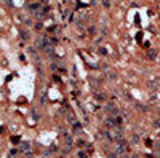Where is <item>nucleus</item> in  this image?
Returning a JSON list of instances; mask_svg holds the SVG:
<instances>
[{
	"instance_id": "f257e3e1",
	"label": "nucleus",
	"mask_w": 160,
	"mask_h": 158,
	"mask_svg": "<svg viewBox=\"0 0 160 158\" xmlns=\"http://www.w3.org/2000/svg\"><path fill=\"white\" fill-rule=\"evenodd\" d=\"M149 58H155V51H149Z\"/></svg>"
},
{
	"instance_id": "f03ea898",
	"label": "nucleus",
	"mask_w": 160,
	"mask_h": 158,
	"mask_svg": "<svg viewBox=\"0 0 160 158\" xmlns=\"http://www.w3.org/2000/svg\"><path fill=\"white\" fill-rule=\"evenodd\" d=\"M154 125H155V126H160V120H157V121H155V123H154Z\"/></svg>"
},
{
	"instance_id": "7ed1b4c3",
	"label": "nucleus",
	"mask_w": 160,
	"mask_h": 158,
	"mask_svg": "<svg viewBox=\"0 0 160 158\" xmlns=\"http://www.w3.org/2000/svg\"><path fill=\"white\" fill-rule=\"evenodd\" d=\"M159 114H160V110H159Z\"/></svg>"
}]
</instances>
